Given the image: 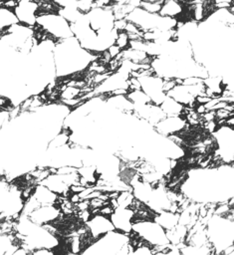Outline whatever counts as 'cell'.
Listing matches in <instances>:
<instances>
[{
  "label": "cell",
  "mask_w": 234,
  "mask_h": 255,
  "mask_svg": "<svg viewBox=\"0 0 234 255\" xmlns=\"http://www.w3.org/2000/svg\"><path fill=\"white\" fill-rule=\"evenodd\" d=\"M185 13V7L180 0H163L159 14L161 16L180 19Z\"/></svg>",
  "instance_id": "obj_12"
},
{
  "label": "cell",
  "mask_w": 234,
  "mask_h": 255,
  "mask_svg": "<svg viewBox=\"0 0 234 255\" xmlns=\"http://www.w3.org/2000/svg\"><path fill=\"white\" fill-rule=\"evenodd\" d=\"M110 218L116 230L125 234H129L132 231L134 211L131 208L117 206Z\"/></svg>",
  "instance_id": "obj_6"
},
{
  "label": "cell",
  "mask_w": 234,
  "mask_h": 255,
  "mask_svg": "<svg viewBox=\"0 0 234 255\" xmlns=\"http://www.w3.org/2000/svg\"><path fill=\"white\" fill-rule=\"evenodd\" d=\"M129 43H130V39H129L128 33L124 30L118 31L115 44H117L121 50H124L129 47Z\"/></svg>",
  "instance_id": "obj_19"
},
{
  "label": "cell",
  "mask_w": 234,
  "mask_h": 255,
  "mask_svg": "<svg viewBox=\"0 0 234 255\" xmlns=\"http://www.w3.org/2000/svg\"><path fill=\"white\" fill-rule=\"evenodd\" d=\"M167 95L185 107L195 108L197 103L195 101V97L191 94L188 87L184 84H177L173 89H171Z\"/></svg>",
  "instance_id": "obj_10"
},
{
  "label": "cell",
  "mask_w": 234,
  "mask_h": 255,
  "mask_svg": "<svg viewBox=\"0 0 234 255\" xmlns=\"http://www.w3.org/2000/svg\"><path fill=\"white\" fill-rule=\"evenodd\" d=\"M61 215V209L56 204L41 205L32 211L28 217L38 224H49L54 223Z\"/></svg>",
  "instance_id": "obj_9"
},
{
  "label": "cell",
  "mask_w": 234,
  "mask_h": 255,
  "mask_svg": "<svg viewBox=\"0 0 234 255\" xmlns=\"http://www.w3.org/2000/svg\"><path fill=\"white\" fill-rule=\"evenodd\" d=\"M153 220L156 221L165 230H170L178 224L179 213L172 212L170 210H161L155 213Z\"/></svg>",
  "instance_id": "obj_13"
},
{
  "label": "cell",
  "mask_w": 234,
  "mask_h": 255,
  "mask_svg": "<svg viewBox=\"0 0 234 255\" xmlns=\"http://www.w3.org/2000/svg\"><path fill=\"white\" fill-rule=\"evenodd\" d=\"M85 224L89 230L91 237L95 241L106 233L115 230V226L111 218L101 213L93 214Z\"/></svg>",
  "instance_id": "obj_5"
},
{
  "label": "cell",
  "mask_w": 234,
  "mask_h": 255,
  "mask_svg": "<svg viewBox=\"0 0 234 255\" xmlns=\"http://www.w3.org/2000/svg\"><path fill=\"white\" fill-rule=\"evenodd\" d=\"M132 230L153 247L169 244L165 229L154 220L134 221Z\"/></svg>",
  "instance_id": "obj_3"
},
{
  "label": "cell",
  "mask_w": 234,
  "mask_h": 255,
  "mask_svg": "<svg viewBox=\"0 0 234 255\" xmlns=\"http://www.w3.org/2000/svg\"><path fill=\"white\" fill-rule=\"evenodd\" d=\"M225 126L231 128H234V114L229 116L226 120H225V123H224Z\"/></svg>",
  "instance_id": "obj_22"
},
{
  "label": "cell",
  "mask_w": 234,
  "mask_h": 255,
  "mask_svg": "<svg viewBox=\"0 0 234 255\" xmlns=\"http://www.w3.org/2000/svg\"><path fill=\"white\" fill-rule=\"evenodd\" d=\"M14 11L20 23L31 27L36 26L39 11V4L36 1L21 0Z\"/></svg>",
  "instance_id": "obj_7"
},
{
  "label": "cell",
  "mask_w": 234,
  "mask_h": 255,
  "mask_svg": "<svg viewBox=\"0 0 234 255\" xmlns=\"http://www.w3.org/2000/svg\"><path fill=\"white\" fill-rule=\"evenodd\" d=\"M186 125L185 118H182V116H166L154 126V129L164 136H169L180 132Z\"/></svg>",
  "instance_id": "obj_8"
},
{
  "label": "cell",
  "mask_w": 234,
  "mask_h": 255,
  "mask_svg": "<svg viewBox=\"0 0 234 255\" xmlns=\"http://www.w3.org/2000/svg\"><path fill=\"white\" fill-rule=\"evenodd\" d=\"M163 0H154V1H148V0H142L139 7L144 9L145 11L153 14H159L161 6H162Z\"/></svg>",
  "instance_id": "obj_18"
},
{
  "label": "cell",
  "mask_w": 234,
  "mask_h": 255,
  "mask_svg": "<svg viewBox=\"0 0 234 255\" xmlns=\"http://www.w3.org/2000/svg\"><path fill=\"white\" fill-rule=\"evenodd\" d=\"M19 0H4L1 2V6L11 10H15V8L19 5Z\"/></svg>",
  "instance_id": "obj_21"
},
{
  "label": "cell",
  "mask_w": 234,
  "mask_h": 255,
  "mask_svg": "<svg viewBox=\"0 0 234 255\" xmlns=\"http://www.w3.org/2000/svg\"><path fill=\"white\" fill-rule=\"evenodd\" d=\"M132 251L128 234L115 229L93 242L82 254H132Z\"/></svg>",
  "instance_id": "obj_1"
},
{
  "label": "cell",
  "mask_w": 234,
  "mask_h": 255,
  "mask_svg": "<svg viewBox=\"0 0 234 255\" xmlns=\"http://www.w3.org/2000/svg\"><path fill=\"white\" fill-rule=\"evenodd\" d=\"M134 198L135 197L133 195V192H132L131 188H129V189L119 191V193H118V195L116 199H117V206H119V207H130Z\"/></svg>",
  "instance_id": "obj_17"
},
{
  "label": "cell",
  "mask_w": 234,
  "mask_h": 255,
  "mask_svg": "<svg viewBox=\"0 0 234 255\" xmlns=\"http://www.w3.org/2000/svg\"><path fill=\"white\" fill-rule=\"evenodd\" d=\"M37 25L57 41L74 36L71 29V23L58 12L38 14Z\"/></svg>",
  "instance_id": "obj_2"
},
{
  "label": "cell",
  "mask_w": 234,
  "mask_h": 255,
  "mask_svg": "<svg viewBox=\"0 0 234 255\" xmlns=\"http://www.w3.org/2000/svg\"><path fill=\"white\" fill-rule=\"evenodd\" d=\"M32 196L41 204V205H46V204H57L59 194L56 192L52 191L50 188H48L46 185L42 183H38L35 186L34 192Z\"/></svg>",
  "instance_id": "obj_11"
},
{
  "label": "cell",
  "mask_w": 234,
  "mask_h": 255,
  "mask_svg": "<svg viewBox=\"0 0 234 255\" xmlns=\"http://www.w3.org/2000/svg\"><path fill=\"white\" fill-rule=\"evenodd\" d=\"M127 98L132 102L133 106L137 105H143V104H148L152 103L150 98L142 91V90H135V91H129L128 94L126 95Z\"/></svg>",
  "instance_id": "obj_16"
},
{
  "label": "cell",
  "mask_w": 234,
  "mask_h": 255,
  "mask_svg": "<svg viewBox=\"0 0 234 255\" xmlns=\"http://www.w3.org/2000/svg\"><path fill=\"white\" fill-rule=\"evenodd\" d=\"M138 80L141 84V90L150 98L155 105H160L167 94L163 91V78L157 75L140 76Z\"/></svg>",
  "instance_id": "obj_4"
},
{
  "label": "cell",
  "mask_w": 234,
  "mask_h": 255,
  "mask_svg": "<svg viewBox=\"0 0 234 255\" xmlns=\"http://www.w3.org/2000/svg\"><path fill=\"white\" fill-rule=\"evenodd\" d=\"M230 10H231V11H232V13L234 14V4H232V5H231V7H230Z\"/></svg>",
  "instance_id": "obj_23"
},
{
  "label": "cell",
  "mask_w": 234,
  "mask_h": 255,
  "mask_svg": "<svg viewBox=\"0 0 234 255\" xmlns=\"http://www.w3.org/2000/svg\"><path fill=\"white\" fill-rule=\"evenodd\" d=\"M165 116H183L185 106L169 97L168 95L165 97L163 102L159 105Z\"/></svg>",
  "instance_id": "obj_14"
},
{
  "label": "cell",
  "mask_w": 234,
  "mask_h": 255,
  "mask_svg": "<svg viewBox=\"0 0 234 255\" xmlns=\"http://www.w3.org/2000/svg\"><path fill=\"white\" fill-rule=\"evenodd\" d=\"M19 20L14 10L2 7L0 8V28L1 31L9 28L10 26L18 23Z\"/></svg>",
  "instance_id": "obj_15"
},
{
  "label": "cell",
  "mask_w": 234,
  "mask_h": 255,
  "mask_svg": "<svg viewBox=\"0 0 234 255\" xmlns=\"http://www.w3.org/2000/svg\"><path fill=\"white\" fill-rule=\"evenodd\" d=\"M107 51L109 52V54L111 55V57H112V59H113V58H116L117 56H118V55L121 53L122 50H121L117 44H113V45H111V46L108 48Z\"/></svg>",
  "instance_id": "obj_20"
}]
</instances>
